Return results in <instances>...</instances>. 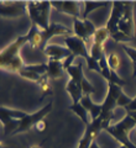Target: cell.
<instances>
[{
    "mask_svg": "<svg viewBox=\"0 0 136 148\" xmlns=\"http://www.w3.org/2000/svg\"><path fill=\"white\" fill-rule=\"evenodd\" d=\"M26 43H29V37L27 34L24 36H20L10 43L4 49L0 51V69H5V71L19 73L25 66L24 61H22L20 52L21 48L24 47Z\"/></svg>",
    "mask_w": 136,
    "mask_h": 148,
    "instance_id": "1",
    "label": "cell"
},
{
    "mask_svg": "<svg viewBox=\"0 0 136 148\" xmlns=\"http://www.w3.org/2000/svg\"><path fill=\"white\" fill-rule=\"evenodd\" d=\"M50 1H29L26 6V12L32 25H36L40 30H47L50 26V12H51Z\"/></svg>",
    "mask_w": 136,
    "mask_h": 148,
    "instance_id": "2",
    "label": "cell"
},
{
    "mask_svg": "<svg viewBox=\"0 0 136 148\" xmlns=\"http://www.w3.org/2000/svg\"><path fill=\"white\" fill-rule=\"evenodd\" d=\"M64 43L74 57H82L86 59L88 71H94L97 73L101 74V68L99 66V62L94 61V59L90 57V54H89V52L87 51L86 42H84L82 38H79L77 36H66Z\"/></svg>",
    "mask_w": 136,
    "mask_h": 148,
    "instance_id": "3",
    "label": "cell"
},
{
    "mask_svg": "<svg viewBox=\"0 0 136 148\" xmlns=\"http://www.w3.org/2000/svg\"><path fill=\"white\" fill-rule=\"evenodd\" d=\"M134 127H136V123L129 115L119 121L115 125H110L109 127L105 128V131L109 133L110 136H113L116 141H119L121 143V146H124L126 148H136V146L129 138V133Z\"/></svg>",
    "mask_w": 136,
    "mask_h": 148,
    "instance_id": "4",
    "label": "cell"
},
{
    "mask_svg": "<svg viewBox=\"0 0 136 148\" xmlns=\"http://www.w3.org/2000/svg\"><path fill=\"white\" fill-rule=\"evenodd\" d=\"M26 112L20 110L9 109L5 106H0V122L4 126V135H14L20 125V120L26 116Z\"/></svg>",
    "mask_w": 136,
    "mask_h": 148,
    "instance_id": "5",
    "label": "cell"
},
{
    "mask_svg": "<svg viewBox=\"0 0 136 148\" xmlns=\"http://www.w3.org/2000/svg\"><path fill=\"white\" fill-rule=\"evenodd\" d=\"M52 106H53V103H52V101H50L47 105H45L43 108H42L41 110H39L37 112L31 114V115H26L24 119L20 120V125H19V127H17L16 131L14 132V135L30 131L31 127H34V126H36L37 123H40L41 121H43V117L52 111Z\"/></svg>",
    "mask_w": 136,
    "mask_h": 148,
    "instance_id": "6",
    "label": "cell"
},
{
    "mask_svg": "<svg viewBox=\"0 0 136 148\" xmlns=\"http://www.w3.org/2000/svg\"><path fill=\"white\" fill-rule=\"evenodd\" d=\"M66 71L69 74V77H71V80H73L76 84H78L82 88L84 95H92L95 92V90H97L95 86L90 84V83L87 80V78L84 77L82 62H78L77 64H72V66L68 67Z\"/></svg>",
    "mask_w": 136,
    "mask_h": 148,
    "instance_id": "7",
    "label": "cell"
},
{
    "mask_svg": "<svg viewBox=\"0 0 136 148\" xmlns=\"http://www.w3.org/2000/svg\"><path fill=\"white\" fill-rule=\"evenodd\" d=\"M72 30L74 32V36L82 38L84 42H88V41H93V37H94L95 32H97V27L89 18H86V20L73 18V29Z\"/></svg>",
    "mask_w": 136,
    "mask_h": 148,
    "instance_id": "8",
    "label": "cell"
},
{
    "mask_svg": "<svg viewBox=\"0 0 136 148\" xmlns=\"http://www.w3.org/2000/svg\"><path fill=\"white\" fill-rule=\"evenodd\" d=\"M101 130H103V120H101V117L92 120L90 123L87 126L84 135L82 136L81 140H79L78 148H89L90 145H92V142L97 140V137L100 133Z\"/></svg>",
    "mask_w": 136,
    "mask_h": 148,
    "instance_id": "9",
    "label": "cell"
},
{
    "mask_svg": "<svg viewBox=\"0 0 136 148\" xmlns=\"http://www.w3.org/2000/svg\"><path fill=\"white\" fill-rule=\"evenodd\" d=\"M133 9H134V4L133 3H125L123 17L120 18V22H119V25H118L119 32H121V34L125 35L130 40L134 38V31H135L134 30Z\"/></svg>",
    "mask_w": 136,
    "mask_h": 148,
    "instance_id": "10",
    "label": "cell"
},
{
    "mask_svg": "<svg viewBox=\"0 0 136 148\" xmlns=\"http://www.w3.org/2000/svg\"><path fill=\"white\" fill-rule=\"evenodd\" d=\"M124 5L125 3H119V1H115L111 4V14H110V17L106 22V29L109 31L110 37H114L119 34V29H118V25L120 22V18L123 17V14H124Z\"/></svg>",
    "mask_w": 136,
    "mask_h": 148,
    "instance_id": "11",
    "label": "cell"
},
{
    "mask_svg": "<svg viewBox=\"0 0 136 148\" xmlns=\"http://www.w3.org/2000/svg\"><path fill=\"white\" fill-rule=\"evenodd\" d=\"M51 6L73 18H82L83 3L81 1H51Z\"/></svg>",
    "mask_w": 136,
    "mask_h": 148,
    "instance_id": "12",
    "label": "cell"
},
{
    "mask_svg": "<svg viewBox=\"0 0 136 148\" xmlns=\"http://www.w3.org/2000/svg\"><path fill=\"white\" fill-rule=\"evenodd\" d=\"M27 3L21 1H0V16L20 17L26 12Z\"/></svg>",
    "mask_w": 136,
    "mask_h": 148,
    "instance_id": "13",
    "label": "cell"
},
{
    "mask_svg": "<svg viewBox=\"0 0 136 148\" xmlns=\"http://www.w3.org/2000/svg\"><path fill=\"white\" fill-rule=\"evenodd\" d=\"M73 32V30H71L67 26H63L61 24H56V22H52L50 24L47 30H40V40L42 45H47L46 42L52 38L53 36H69V34Z\"/></svg>",
    "mask_w": 136,
    "mask_h": 148,
    "instance_id": "14",
    "label": "cell"
},
{
    "mask_svg": "<svg viewBox=\"0 0 136 148\" xmlns=\"http://www.w3.org/2000/svg\"><path fill=\"white\" fill-rule=\"evenodd\" d=\"M43 53L52 61H64L72 56V52L67 47H62L59 45H46L43 47Z\"/></svg>",
    "mask_w": 136,
    "mask_h": 148,
    "instance_id": "15",
    "label": "cell"
},
{
    "mask_svg": "<svg viewBox=\"0 0 136 148\" xmlns=\"http://www.w3.org/2000/svg\"><path fill=\"white\" fill-rule=\"evenodd\" d=\"M81 104L83 105V108L90 114L92 120H95V119H98L100 116L101 104H94L90 99V95H83V98L81 99Z\"/></svg>",
    "mask_w": 136,
    "mask_h": 148,
    "instance_id": "16",
    "label": "cell"
},
{
    "mask_svg": "<svg viewBox=\"0 0 136 148\" xmlns=\"http://www.w3.org/2000/svg\"><path fill=\"white\" fill-rule=\"evenodd\" d=\"M63 61H52L48 59L47 62V73L46 78L50 79H59L63 75Z\"/></svg>",
    "mask_w": 136,
    "mask_h": 148,
    "instance_id": "17",
    "label": "cell"
},
{
    "mask_svg": "<svg viewBox=\"0 0 136 148\" xmlns=\"http://www.w3.org/2000/svg\"><path fill=\"white\" fill-rule=\"evenodd\" d=\"M66 90L69 95H71V98L73 100V104H78L81 103V99L83 98V90L82 88L79 86L78 84H76L73 80H69L67 83V85H66Z\"/></svg>",
    "mask_w": 136,
    "mask_h": 148,
    "instance_id": "18",
    "label": "cell"
},
{
    "mask_svg": "<svg viewBox=\"0 0 136 148\" xmlns=\"http://www.w3.org/2000/svg\"><path fill=\"white\" fill-rule=\"evenodd\" d=\"M106 3H99V1H83V11H82V20H86L87 16L90 14L92 11L97 10L99 8H104L106 6Z\"/></svg>",
    "mask_w": 136,
    "mask_h": 148,
    "instance_id": "19",
    "label": "cell"
},
{
    "mask_svg": "<svg viewBox=\"0 0 136 148\" xmlns=\"http://www.w3.org/2000/svg\"><path fill=\"white\" fill-rule=\"evenodd\" d=\"M69 110H72L73 112L82 120L83 123L86 125V126H88V125L90 123V120H88V116H87L88 111L83 108V105H82L81 103H78V104H72L71 106H69Z\"/></svg>",
    "mask_w": 136,
    "mask_h": 148,
    "instance_id": "20",
    "label": "cell"
},
{
    "mask_svg": "<svg viewBox=\"0 0 136 148\" xmlns=\"http://www.w3.org/2000/svg\"><path fill=\"white\" fill-rule=\"evenodd\" d=\"M109 37H110V34H109V31H108L106 27L105 26L99 27V29H97L95 35L93 37V43H98V45L104 46V43L108 41Z\"/></svg>",
    "mask_w": 136,
    "mask_h": 148,
    "instance_id": "21",
    "label": "cell"
},
{
    "mask_svg": "<svg viewBox=\"0 0 136 148\" xmlns=\"http://www.w3.org/2000/svg\"><path fill=\"white\" fill-rule=\"evenodd\" d=\"M106 61H108V66H109L110 71L116 72L119 69L121 62H120V57L118 56V53H116V52H111V53L108 54Z\"/></svg>",
    "mask_w": 136,
    "mask_h": 148,
    "instance_id": "22",
    "label": "cell"
},
{
    "mask_svg": "<svg viewBox=\"0 0 136 148\" xmlns=\"http://www.w3.org/2000/svg\"><path fill=\"white\" fill-rule=\"evenodd\" d=\"M89 54H90V57L94 59V61L99 62V59L101 58V56L105 54V52H104V46H103V45H98V43H92V47H90V51H89Z\"/></svg>",
    "mask_w": 136,
    "mask_h": 148,
    "instance_id": "23",
    "label": "cell"
},
{
    "mask_svg": "<svg viewBox=\"0 0 136 148\" xmlns=\"http://www.w3.org/2000/svg\"><path fill=\"white\" fill-rule=\"evenodd\" d=\"M108 83H113V84L119 85V86H121V88L125 85V82L121 79V78L118 75V73L114 72V71H111V73H110V80L108 82Z\"/></svg>",
    "mask_w": 136,
    "mask_h": 148,
    "instance_id": "24",
    "label": "cell"
},
{
    "mask_svg": "<svg viewBox=\"0 0 136 148\" xmlns=\"http://www.w3.org/2000/svg\"><path fill=\"white\" fill-rule=\"evenodd\" d=\"M131 101H133V99L129 98L126 94H124V92H121L120 96H119V99L118 101H116V106H121V108H126Z\"/></svg>",
    "mask_w": 136,
    "mask_h": 148,
    "instance_id": "25",
    "label": "cell"
},
{
    "mask_svg": "<svg viewBox=\"0 0 136 148\" xmlns=\"http://www.w3.org/2000/svg\"><path fill=\"white\" fill-rule=\"evenodd\" d=\"M74 58H76V57H74V56L72 54V56H69L68 58H66L64 61H63V69H64V71H66V69H67L68 67H71L72 64H73Z\"/></svg>",
    "mask_w": 136,
    "mask_h": 148,
    "instance_id": "26",
    "label": "cell"
},
{
    "mask_svg": "<svg viewBox=\"0 0 136 148\" xmlns=\"http://www.w3.org/2000/svg\"><path fill=\"white\" fill-rule=\"evenodd\" d=\"M125 109H126V112H130V111H136V96L133 99V101H131V103L126 106Z\"/></svg>",
    "mask_w": 136,
    "mask_h": 148,
    "instance_id": "27",
    "label": "cell"
},
{
    "mask_svg": "<svg viewBox=\"0 0 136 148\" xmlns=\"http://www.w3.org/2000/svg\"><path fill=\"white\" fill-rule=\"evenodd\" d=\"M45 127H46V123H45V121H41L40 123H37V125H36V128L39 130L40 132H42V131H43V130H45Z\"/></svg>",
    "mask_w": 136,
    "mask_h": 148,
    "instance_id": "28",
    "label": "cell"
},
{
    "mask_svg": "<svg viewBox=\"0 0 136 148\" xmlns=\"http://www.w3.org/2000/svg\"><path fill=\"white\" fill-rule=\"evenodd\" d=\"M89 148H100V147H99V145L97 143V141H93V142H92V145H90V147H89Z\"/></svg>",
    "mask_w": 136,
    "mask_h": 148,
    "instance_id": "29",
    "label": "cell"
},
{
    "mask_svg": "<svg viewBox=\"0 0 136 148\" xmlns=\"http://www.w3.org/2000/svg\"><path fill=\"white\" fill-rule=\"evenodd\" d=\"M30 148H41V147H40L39 145H34V146H31Z\"/></svg>",
    "mask_w": 136,
    "mask_h": 148,
    "instance_id": "30",
    "label": "cell"
},
{
    "mask_svg": "<svg viewBox=\"0 0 136 148\" xmlns=\"http://www.w3.org/2000/svg\"><path fill=\"white\" fill-rule=\"evenodd\" d=\"M133 77H134V78L136 77V72H135V73H133Z\"/></svg>",
    "mask_w": 136,
    "mask_h": 148,
    "instance_id": "31",
    "label": "cell"
},
{
    "mask_svg": "<svg viewBox=\"0 0 136 148\" xmlns=\"http://www.w3.org/2000/svg\"><path fill=\"white\" fill-rule=\"evenodd\" d=\"M120 148H126V147H124V146H121V147H120Z\"/></svg>",
    "mask_w": 136,
    "mask_h": 148,
    "instance_id": "32",
    "label": "cell"
},
{
    "mask_svg": "<svg viewBox=\"0 0 136 148\" xmlns=\"http://www.w3.org/2000/svg\"><path fill=\"white\" fill-rule=\"evenodd\" d=\"M0 148H3V146H1V143H0Z\"/></svg>",
    "mask_w": 136,
    "mask_h": 148,
    "instance_id": "33",
    "label": "cell"
},
{
    "mask_svg": "<svg viewBox=\"0 0 136 148\" xmlns=\"http://www.w3.org/2000/svg\"><path fill=\"white\" fill-rule=\"evenodd\" d=\"M3 148H8V147H3Z\"/></svg>",
    "mask_w": 136,
    "mask_h": 148,
    "instance_id": "34",
    "label": "cell"
}]
</instances>
